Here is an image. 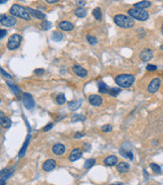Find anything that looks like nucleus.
<instances>
[{
  "label": "nucleus",
  "mask_w": 163,
  "mask_h": 185,
  "mask_svg": "<svg viewBox=\"0 0 163 185\" xmlns=\"http://www.w3.org/2000/svg\"><path fill=\"white\" fill-rule=\"evenodd\" d=\"M72 71H74V74L82 77V78H84V77H86L88 75L87 70H86L85 68L82 67V66H79V65H74V67H72Z\"/></svg>",
  "instance_id": "nucleus-12"
},
{
  "label": "nucleus",
  "mask_w": 163,
  "mask_h": 185,
  "mask_svg": "<svg viewBox=\"0 0 163 185\" xmlns=\"http://www.w3.org/2000/svg\"><path fill=\"white\" fill-rule=\"evenodd\" d=\"M58 27L63 31H71L74 28V26L70 21H62L58 24Z\"/></svg>",
  "instance_id": "nucleus-13"
},
{
  "label": "nucleus",
  "mask_w": 163,
  "mask_h": 185,
  "mask_svg": "<svg viewBox=\"0 0 163 185\" xmlns=\"http://www.w3.org/2000/svg\"><path fill=\"white\" fill-rule=\"evenodd\" d=\"M98 87H99V91L101 93H109V91H110L109 86L106 83L102 82V81L98 82Z\"/></svg>",
  "instance_id": "nucleus-25"
},
{
  "label": "nucleus",
  "mask_w": 163,
  "mask_h": 185,
  "mask_svg": "<svg viewBox=\"0 0 163 185\" xmlns=\"http://www.w3.org/2000/svg\"><path fill=\"white\" fill-rule=\"evenodd\" d=\"M82 157V151L81 149H74L72 151V153H71V155H70V161H72V162H74V161H77L78 159H80Z\"/></svg>",
  "instance_id": "nucleus-14"
},
{
  "label": "nucleus",
  "mask_w": 163,
  "mask_h": 185,
  "mask_svg": "<svg viewBox=\"0 0 163 185\" xmlns=\"http://www.w3.org/2000/svg\"><path fill=\"white\" fill-rule=\"evenodd\" d=\"M53 152L56 155H63L65 152V147L62 144H56L53 147Z\"/></svg>",
  "instance_id": "nucleus-15"
},
{
  "label": "nucleus",
  "mask_w": 163,
  "mask_h": 185,
  "mask_svg": "<svg viewBox=\"0 0 163 185\" xmlns=\"http://www.w3.org/2000/svg\"><path fill=\"white\" fill-rule=\"evenodd\" d=\"M0 122L3 127H9L11 125V120H9L7 116H5L1 112V117H0Z\"/></svg>",
  "instance_id": "nucleus-22"
},
{
  "label": "nucleus",
  "mask_w": 163,
  "mask_h": 185,
  "mask_svg": "<svg viewBox=\"0 0 163 185\" xmlns=\"http://www.w3.org/2000/svg\"><path fill=\"white\" fill-rule=\"evenodd\" d=\"M56 167V162L53 159L46 160L44 163V165H42V169H44V171H46V172H49V171L53 170Z\"/></svg>",
  "instance_id": "nucleus-10"
},
{
  "label": "nucleus",
  "mask_w": 163,
  "mask_h": 185,
  "mask_svg": "<svg viewBox=\"0 0 163 185\" xmlns=\"http://www.w3.org/2000/svg\"><path fill=\"white\" fill-rule=\"evenodd\" d=\"M44 69H36V70H34V74H36L37 76H41V75H44Z\"/></svg>",
  "instance_id": "nucleus-38"
},
{
  "label": "nucleus",
  "mask_w": 163,
  "mask_h": 185,
  "mask_svg": "<svg viewBox=\"0 0 163 185\" xmlns=\"http://www.w3.org/2000/svg\"><path fill=\"white\" fill-rule=\"evenodd\" d=\"M82 99H79V100H74V101H71L69 103V108L71 109V110H76V109L80 108V106L82 105Z\"/></svg>",
  "instance_id": "nucleus-23"
},
{
  "label": "nucleus",
  "mask_w": 163,
  "mask_h": 185,
  "mask_svg": "<svg viewBox=\"0 0 163 185\" xmlns=\"http://www.w3.org/2000/svg\"><path fill=\"white\" fill-rule=\"evenodd\" d=\"M128 14L130 17L134 19L140 20V21H145L148 19L149 13L145 11L144 9H137V8H131L128 10Z\"/></svg>",
  "instance_id": "nucleus-4"
},
{
  "label": "nucleus",
  "mask_w": 163,
  "mask_h": 185,
  "mask_svg": "<svg viewBox=\"0 0 163 185\" xmlns=\"http://www.w3.org/2000/svg\"><path fill=\"white\" fill-rule=\"evenodd\" d=\"M65 101H67V99H65V94H58L56 96V102H58V104H63L65 103Z\"/></svg>",
  "instance_id": "nucleus-31"
},
{
  "label": "nucleus",
  "mask_w": 163,
  "mask_h": 185,
  "mask_svg": "<svg viewBox=\"0 0 163 185\" xmlns=\"http://www.w3.org/2000/svg\"><path fill=\"white\" fill-rule=\"evenodd\" d=\"M87 10L83 7H78L74 10V14L77 15L78 17H85L87 15Z\"/></svg>",
  "instance_id": "nucleus-26"
},
{
  "label": "nucleus",
  "mask_w": 163,
  "mask_h": 185,
  "mask_svg": "<svg viewBox=\"0 0 163 185\" xmlns=\"http://www.w3.org/2000/svg\"><path fill=\"white\" fill-rule=\"evenodd\" d=\"M114 22L122 28H131L134 26V19L124 14H117L114 16Z\"/></svg>",
  "instance_id": "nucleus-2"
},
{
  "label": "nucleus",
  "mask_w": 163,
  "mask_h": 185,
  "mask_svg": "<svg viewBox=\"0 0 163 185\" xmlns=\"http://www.w3.org/2000/svg\"><path fill=\"white\" fill-rule=\"evenodd\" d=\"M0 23L3 26H13L16 24V19L14 16H8V15L2 14L0 17Z\"/></svg>",
  "instance_id": "nucleus-6"
},
{
  "label": "nucleus",
  "mask_w": 163,
  "mask_h": 185,
  "mask_svg": "<svg viewBox=\"0 0 163 185\" xmlns=\"http://www.w3.org/2000/svg\"><path fill=\"white\" fill-rule=\"evenodd\" d=\"M1 74L3 75V76L5 77V78H7V79H11V76L8 74L7 72H5V71H4L3 68H1Z\"/></svg>",
  "instance_id": "nucleus-39"
},
{
  "label": "nucleus",
  "mask_w": 163,
  "mask_h": 185,
  "mask_svg": "<svg viewBox=\"0 0 163 185\" xmlns=\"http://www.w3.org/2000/svg\"><path fill=\"white\" fill-rule=\"evenodd\" d=\"M151 6V2L150 1H140L137 2V3L134 4V8L137 9H144V8H148Z\"/></svg>",
  "instance_id": "nucleus-21"
},
{
  "label": "nucleus",
  "mask_w": 163,
  "mask_h": 185,
  "mask_svg": "<svg viewBox=\"0 0 163 185\" xmlns=\"http://www.w3.org/2000/svg\"><path fill=\"white\" fill-rule=\"evenodd\" d=\"M1 185H5V181H4L3 178H1Z\"/></svg>",
  "instance_id": "nucleus-45"
},
{
  "label": "nucleus",
  "mask_w": 163,
  "mask_h": 185,
  "mask_svg": "<svg viewBox=\"0 0 163 185\" xmlns=\"http://www.w3.org/2000/svg\"><path fill=\"white\" fill-rule=\"evenodd\" d=\"M153 58V52L150 49H145L140 53V59L143 62H148Z\"/></svg>",
  "instance_id": "nucleus-9"
},
{
  "label": "nucleus",
  "mask_w": 163,
  "mask_h": 185,
  "mask_svg": "<svg viewBox=\"0 0 163 185\" xmlns=\"http://www.w3.org/2000/svg\"><path fill=\"white\" fill-rule=\"evenodd\" d=\"M102 131H103L104 132H110L111 131H112V127H111L110 125H105L102 127Z\"/></svg>",
  "instance_id": "nucleus-36"
},
{
  "label": "nucleus",
  "mask_w": 163,
  "mask_h": 185,
  "mask_svg": "<svg viewBox=\"0 0 163 185\" xmlns=\"http://www.w3.org/2000/svg\"><path fill=\"white\" fill-rule=\"evenodd\" d=\"M93 15L96 18L97 20H102V17H103V14H102V10L100 7H97L93 10Z\"/></svg>",
  "instance_id": "nucleus-27"
},
{
  "label": "nucleus",
  "mask_w": 163,
  "mask_h": 185,
  "mask_svg": "<svg viewBox=\"0 0 163 185\" xmlns=\"http://www.w3.org/2000/svg\"><path fill=\"white\" fill-rule=\"evenodd\" d=\"M146 69L148 70V71H156V70H157V66L151 65V64H149V65H147Z\"/></svg>",
  "instance_id": "nucleus-37"
},
{
  "label": "nucleus",
  "mask_w": 163,
  "mask_h": 185,
  "mask_svg": "<svg viewBox=\"0 0 163 185\" xmlns=\"http://www.w3.org/2000/svg\"><path fill=\"white\" fill-rule=\"evenodd\" d=\"M53 127V123H48V125H47L46 127H44V132L49 131V130H51Z\"/></svg>",
  "instance_id": "nucleus-40"
},
{
  "label": "nucleus",
  "mask_w": 163,
  "mask_h": 185,
  "mask_svg": "<svg viewBox=\"0 0 163 185\" xmlns=\"http://www.w3.org/2000/svg\"><path fill=\"white\" fill-rule=\"evenodd\" d=\"M40 26H41L42 29L47 31V29H49L51 27V22H49L48 20H44V21L41 22V24H40Z\"/></svg>",
  "instance_id": "nucleus-32"
},
{
  "label": "nucleus",
  "mask_w": 163,
  "mask_h": 185,
  "mask_svg": "<svg viewBox=\"0 0 163 185\" xmlns=\"http://www.w3.org/2000/svg\"><path fill=\"white\" fill-rule=\"evenodd\" d=\"M89 102H90V104H92L93 106H99L102 104L103 99H102V97L99 96V95L92 94L89 96Z\"/></svg>",
  "instance_id": "nucleus-11"
},
{
  "label": "nucleus",
  "mask_w": 163,
  "mask_h": 185,
  "mask_svg": "<svg viewBox=\"0 0 163 185\" xmlns=\"http://www.w3.org/2000/svg\"><path fill=\"white\" fill-rule=\"evenodd\" d=\"M160 86H161V80H160V78H154L148 85L147 90H148L149 93H155L158 91Z\"/></svg>",
  "instance_id": "nucleus-7"
},
{
  "label": "nucleus",
  "mask_w": 163,
  "mask_h": 185,
  "mask_svg": "<svg viewBox=\"0 0 163 185\" xmlns=\"http://www.w3.org/2000/svg\"><path fill=\"white\" fill-rule=\"evenodd\" d=\"M135 81V77L131 74H121L118 75L115 78V82L118 86L122 88H128L132 86V84Z\"/></svg>",
  "instance_id": "nucleus-3"
},
{
  "label": "nucleus",
  "mask_w": 163,
  "mask_h": 185,
  "mask_svg": "<svg viewBox=\"0 0 163 185\" xmlns=\"http://www.w3.org/2000/svg\"><path fill=\"white\" fill-rule=\"evenodd\" d=\"M161 31H162V33H163V24H162V28H161Z\"/></svg>",
  "instance_id": "nucleus-47"
},
{
  "label": "nucleus",
  "mask_w": 163,
  "mask_h": 185,
  "mask_svg": "<svg viewBox=\"0 0 163 185\" xmlns=\"http://www.w3.org/2000/svg\"><path fill=\"white\" fill-rule=\"evenodd\" d=\"M46 2L47 3H49V4H53V3H56V2H58V0H46Z\"/></svg>",
  "instance_id": "nucleus-44"
},
{
  "label": "nucleus",
  "mask_w": 163,
  "mask_h": 185,
  "mask_svg": "<svg viewBox=\"0 0 163 185\" xmlns=\"http://www.w3.org/2000/svg\"><path fill=\"white\" fill-rule=\"evenodd\" d=\"M121 92V89L118 87H113L110 88V91H109V94H111L112 96H117L119 93Z\"/></svg>",
  "instance_id": "nucleus-30"
},
{
  "label": "nucleus",
  "mask_w": 163,
  "mask_h": 185,
  "mask_svg": "<svg viewBox=\"0 0 163 185\" xmlns=\"http://www.w3.org/2000/svg\"><path fill=\"white\" fill-rule=\"evenodd\" d=\"M21 36L19 35H17V33H15V35H12L9 38L8 42H7V48L9 50H16L19 48L20 44H21Z\"/></svg>",
  "instance_id": "nucleus-5"
},
{
  "label": "nucleus",
  "mask_w": 163,
  "mask_h": 185,
  "mask_svg": "<svg viewBox=\"0 0 163 185\" xmlns=\"http://www.w3.org/2000/svg\"><path fill=\"white\" fill-rule=\"evenodd\" d=\"M6 83H7L8 87L10 88V90L12 91L13 94H14L15 96H19V94L21 93V90H20V88H19V87H17L16 85H14V84L11 83V82H9V81H7Z\"/></svg>",
  "instance_id": "nucleus-20"
},
{
  "label": "nucleus",
  "mask_w": 163,
  "mask_h": 185,
  "mask_svg": "<svg viewBox=\"0 0 163 185\" xmlns=\"http://www.w3.org/2000/svg\"><path fill=\"white\" fill-rule=\"evenodd\" d=\"M10 13H11L12 16L19 17V18L24 19V20H30L31 19L30 13L28 12L27 8H25L24 6L18 5V4H13V5L11 6Z\"/></svg>",
  "instance_id": "nucleus-1"
},
{
  "label": "nucleus",
  "mask_w": 163,
  "mask_h": 185,
  "mask_svg": "<svg viewBox=\"0 0 163 185\" xmlns=\"http://www.w3.org/2000/svg\"><path fill=\"white\" fill-rule=\"evenodd\" d=\"M27 10H28V12L30 13V14H32L33 16L35 18H37V19H44L45 18V15L42 12H40V11L35 10V9H33V8H29V7L27 8Z\"/></svg>",
  "instance_id": "nucleus-17"
},
{
  "label": "nucleus",
  "mask_w": 163,
  "mask_h": 185,
  "mask_svg": "<svg viewBox=\"0 0 163 185\" xmlns=\"http://www.w3.org/2000/svg\"><path fill=\"white\" fill-rule=\"evenodd\" d=\"M120 154L122 155V156L124 157V158H128L130 160H133L134 159V155H133V153L131 152V151L129 150H126V149H120Z\"/></svg>",
  "instance_id": "nucleus-24"
},
{
  "label": "nucleus",
  "mask_w": 163,
  "mask_h": 185,
  "mask_svg": "<svg viewBox=\"0 0 163 185\" xmlns=\"http://www.w3.org/2000/svg\"><path fill=\"white\" fill-rule=\"evenodd\" d=\"M161 50H162V51H163V45L161 46Z\"/></svg>",
  "instance_id": "nucleus-48"
},
{
  "label": "nucleus",
  "mask_w": 163,
  "mask_h": 185,
  "mask_svg": "<svg viewBox=\"0 0 163 185\" xmlns=\"http://www.w3.org/2000/svg\"><path fill=\"white\" fill-rule=\"evenodd\" d=\"M23 105L26 107L27 109H32L35 105L34 99L32 98L30 94L28 93H24L23 94Z\"/></svg>",
  "instance_id": "nucleus-8"
},
{
  "label": "nucleus",
  "mask_w": 163,
  "mask_h": 185,
  "mask_svg": "<svg viewBox=\"0 0 163 185\" xmlns=\"http://www.w3.org/2000/svg\"><path fill=\"white\" fill-rule=\"evenodd\" d=\"M130 169V165L126 162H120L117 165V171L120 173H126Z\"/></svg>",
  "instance_id": "nucleus-16"
},
{
  "label": "nucleus",
  "mask_w": 163,
  "mask_h": 185,
  "mask_svg": "<svg viewBox=\"0 0 163 185\" xmlns=\"http://www.w3.org/2000/svg\"><path fill=\"white\" fill-rule=\"evenodd\" d=\"M150 168L152 169V171H153V172H155V173H160V172H161V168H160V166L157 165V164H155V163H151L150 164Z\"/></svg>",
  "instance_id": "nucleus-34"
},
{
  "label": "nucleus",
  "mask_w": 163,
  "mask_h": 185,
  "mask_svg": "<svg viewBox=\"0 0 163 185\" xmlns=\"http://www.w3.org/2000/svg\"><path fill=\"white\" fill-rule=\"evenodd\" d=\"M85 120V116H84V115H74V116H72V122H77V120Z\"/></svg>",
  "instance_id": "nucleus-35"
},
{
  "label": "nucleus",
  "mask_w": 163,
  "mask_h": 185,
  "mask_svg": "<svg viewBox=\"0 0 163 185\" xmlns=\"http://www.w3.org/2000/svg\"><path fill=\"white\" fill-rule=\"evenodd\" d=\"M86 3H87V2L86 1H77V4H79V5H86Z\"/></svg>",
  "instance_id": "nucleus-43"
},
{
  "label": "nucleus",
  "mask_w": 163,
  "mask_h": 185,
  "mask_svg": "<svg viewBox=\"0 0 163 185\" xmlns=\"http://www.w3.org/2000/svg\"><path fill=\"white\" fill-rule=\"evenodd\" d=\"M110 185H123V184H110Z\"/></svg>",
  "instance_id": "nucleus-46"
},
{
  "label": "nucleus",
  "mask_w": 163,
  "mask_h": 185,
  "mask_svg": "<svg viewBox=\"0 0 163 185\" xmlns=\"http://www.w3.org/2000/svg\"><path fill=\"white\" fill-rule=\"evenodd\" d=\"M95 164H96V160H95V159H88V160H86L85 166H84V167L87 168V169H89L91 167H93Z\"/></svg>",
  "instance_id": "nucleus-29"
},
{
  "label": "nucleus",
  "mask_w": 163,
  "mask_h": 185,
  "mask_svg": "<svg viewBox=\"0 0 163 185\" xmlns=\"http://www.w3.org/2000/svg\"><path fill=\"white\" fill-rule=\"evenodd\" d=\"M51 38H53V41H56V42H60L63 38V35L62 33H60V31H53Z\"/></svg>",
  "instance_id": "nucleus-28"
},
{
  "label": "nucleus",
  "mask_w": 163,
  "mask_h": 185,
  "mask_svg": "<svg viewBox=\"0 0 163 185\" xmlns=\"http://www.w3.org/2000/svg\"><path fill=\"white\" fill-rule=\"evenodd\" d=\"M87 40L89 42V44L91 45H96L98 44V38L96 36H87Z\"/></svg>",
  "instance_id": "nucleus-33"
},
{
  "label": "nucleus",
  "mask_w": 163,
  "mask_h": 185,
  "mask_svg": "<svg viewBox=\"0 0 163 185\" xmlns=\"http://www.w3.org/2000/svg\"><path fill=\"white\" fill-rule=\"evenodd\" d=\"M6 33H7V31H6L5 29H1V36H0V38H3L4 36H6Z\"/></svg>",
  "instance_id": "nucleus-42"
},
{
  "label": "nucleus",
  "mask_w": 163,
  "mask_h": 185,
  "mask_svg": "<svg viewBox=\"0 0 163 185\" xmlns=\"http://www.w3.org/2000/svg\"><path fill=\"white\" fill-rule=\"evenodd\" d=\"M85 132H77L76 134H74V139H80L82 138V137H84L85 136Z\"/></svg>",
  "instance_id": "nucleus-41"
},
{
  "label": "nucleus",
  "mask_w": 163,
  "mask_h": 185,
  "mask_svg": "<svg viewBox=\"0 0 163 185\" xmlns=\"http://www.w3.org/2000/svg\"><path fill=\"white\" fill-rule=\"evenodd\" d=\"M30 138H31V136H30V134H28V136H27V138H26V140H25V142H24L23 146H22L21 150H20L19 154H18V157H19V158H21V157H23V156H24V154H25L26 149H27V146H28L29 141H30Z\"/></svg>",
  "instance_id": "nucleus-19"
},
{
  "label": "nucleus",
  "mask_w": 163,
  "mask_h": 185,
  "mask_svg": "<svg viewBox=\"0 0 163 185\" xmlns=\"http://www.w3.org/2000/svg\"><path fill=\"white\" fill-rule=\"evenodd\" d=\"M104 163L107 166H114L118 163V158L115 156H108L107 158L104 160Z\"/></svg>",
  "instance_id": "nucleus-18"
}]
</instances>
